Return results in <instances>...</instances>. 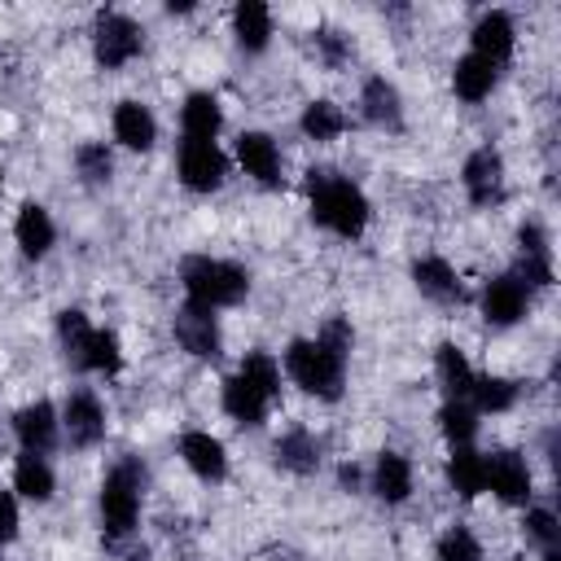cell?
I'll return each instance as SVG.
<instances>
[{
	"mask_svg": "<svg viewBox=\"0 0 561 561\" xmlns=\"http://www.w3.org/2000/svg\"><path fill=\"white\" fill-rule=\"evenodd\" d=\"M346 351H351V324L329 320L316 337H298L285 351V373L294 377L298 390L316 399H337L346 381Z\"/></svg>",
	"mask_w": 561,
	"mask_h": 561,
	"instance_id": "obj_1",
	"label": "cell"
},
{
	"mask_svg": "<svg viewBox=\"0 0 561 561\" xmlns=\"http://www.w3.org/2000/svg\"><path fill=\"white\" fill-rule=\"evenodd\" d=\"M307 197H311V219L337 237H359L368 228V197L359 193V184H351L346 175L333 171H311L307 180Z\"/></svg>",
	"mask_w": 561,
	"mask_h": 561,
	"instance_id": "obj_2",
	"label": "cell"
},
{
	"mask_svg": "<svg viewBox=\"0 0 561 561\" xmlns=\"http://www.w3.org/2000/svg\"><path fill=\"white\" fill-rule=\"evenodd\" d=\"M180 280H184L188 302H193V307H206V311L232 307V302H241L245 289H250V272H245L241 263L210 259V254H193V259H184Z\"/></svg>",
	"mask_w": 561,
	"mask_h": 561,
	"instance_id": "obj_3",
	"label": "cell"
},
{
	"mask_svg": "<svg viewBox=\"0 0 561 561\" xmlns=\"http://www.w3.org/2000/svg\"><path fill=\"white\" fill-rule=\"evenodd\" d=\"M140 486H145V469L136 460H118L105 482H101V530L110 539H123L136 530L140 517Z\"/></svg>",
	"mask_w": 561,
	"mask_h": 561,
	"instance_id": "obj_4",
	"label": "cell"
},
{
	"mask_svg": "<svg viewBox=\"0 0 561 561\" xmlns=\"http://www.w3.org/2000/svg\"><path fill=\"white\" fill-rule=\"evenodd\" d=\"M92 48H96V61L105 70H118L140 53V26L127 13H96Z\"/></svg>",
	"mask_w": 561,
	"mask_h": 561,
	"instance_id": "obj_5",
	"label": "cell"
},
{
	"mask_svg": "<svg viewBox=\"0 0 561 561\" xmlns=\"http://www.w3.org/2000/svg\"><path fill=\"white\" fill-rule=\"evenodd\" d=\"M175 167H180L184 188H193V193H210V188H219L224 175H228V158L219 153L215 140H184Z\"/></svg>",
	"mask_w": 561,
	"mask_h": 561,
	"instance_id": "obj_6",
	"label": "cell"
},
{
	"mask_svg": "<svg viewBox=\"0 0 561 561\" xmlns=\"http://www.w3.org/2000/svg\"><path fill=\"white\" fill-rule=\"evenodd\" d=\"M526 302H530V289H526L513 272L486 280V289H482V316H486V324H495V329L517 324V320L526 316Z\"/></svg>",
	"mask_w": 561,
	"mask_h": 561,
	"instance_id": "obj_7",
	"label": "cell"
},
{
	"mask_svg": "<svg viewBox=\"0 0 561 561\" xmlns=\"http://www.w3.org/2000/svg\"><path fill=\"white\" fill-rule=\"evenodd\" d=\"M61 430L70 434L75 447H92L105 438V408L92 390H75L61 408Z\"/></svg>",
	"mask_w": 561,
	"mask_h": 561,
	"instance_id": "obj_8",
	"label": "cell"
},
{
	"mask_svg": "<svg viewBox=\"0 0 561 561\" xmlns=\"http://www.w3.org/2000/svg\"><path fill=\"white\" fill-rule=\"evenodd\" d=\"M57 430H61V416L48 399H35L13 416V434H18L22 451H35V456H44L57 443Z\"/></svg>",
	"mask_w": 561,
	"mask_h": 561,
	"instance_id": "obj_9",
	"label": "cell"
},
{
	"mask_svg": "<svg viewBox=\"0 0 561 561\" xmlns=\"http://www.w3.org/2000/svg\"><path fill=\"white\" fill-rule=\"evenodd\" d=\"M513 44H517V31H513V18L504 9H491V13L478 18V26H473V57H482V61H491L500 70L513 57Z\"/></svg>",
	"mask_w": 561,
	"mask_h": 561,
	"instance_id": "obj_10",
	"label": "cell"
},
{
	"mask_svg": "<svg viewBox=\"0 0 561 561\" xmlns=\"http://www.w3.org/2000/svg\"><path fill=\"white\" fill-rule=\"evenodd\" d=\"M237 162L245 167L250 180H259L267 188L280 184V149L267 131H241L237 136Z\"/></svg>",
	"mask_w": 561,
	"mask_h": 561,
	"instance_id": "obj_11",
	"label": "cell"
},
{
	"mask_svg": "<svg viewBox=\"0 0 561 561\" xmlns=\"http://www.w3.org/2000/svg\"><path fill=\"white\" fill-rule=\"evenodd\" d=\"M460 180H465V193H469L478 206L500 202V193H504V162H500V153H495V149H473V153L465 158Z\"/></svg>",
	"mask_w": 561,
	"mask_h": 561,
	"instance_id": "obj_12",
	"label": "cell"
},
{
	"mask_svg": "<svg viewBox=\"0 0 561 561\" xmlns=\"http://www.w3.org/2000/svg\"><path fill=\"white\" fill-rule=\"evenodd\" d=\"M175 337H180V346H184L188 355L215 359V355H219V324H215V311L184 302V311L175 316Z\"/></svg>",
	"mask_w": 561,
	"mask_h": 561,
	"instance_id": "obj_13",
	"label": "cell"
},
{
	"mask_svg": "<svg viewBox=\"0 0 561 561\" xmlns=\"http://www.w3.org/2000/svg\"><path fill=\"white\" fill-rule=\"evenodd\" d=\"M486 486L504 500V504H526L530 500V469L517 451H495L486 456Z\"/></svg>",
	"mask_w": 561,
	"mask_h": 561,
	"instance_id": "obj_14",
	"label": "cell"
},
{
	"mask_svg": "<svg viewBox=\"0 0 561 561\" xmlns=\"http://www.w3.org/2000/svg\"><path fill=\"white\" fill-rule=\"evenodd\" d=\"M180 456H184V465H188L202 482H219V478L228 473L224 443H219L215 434H206V430H188V434L180 438Z\"/></svg>",
	"mask_w": 561,
	"mask_h": 561,
	"instance_id": "obj_15",
	"label": "cell"
},
{
	"mask_svg": "<svg viewBox=\"0 0 561 561\" xmlns=\"http://www.w3.org/2000/svg\"><path fill=\"white\" fill-rule=\"evenodd\" d=\"M13 237H18V250L26 259H44L57 241V228H53V215L39 206V202H26L13 219Z\"/></svg>",
	"mask_w": 561,
	"mask_h": 561,
	"instance_id": "obj_16",
	"label": "cell"
},
{
	"mask_svg": "<svg viewBox=\"0 0 561 561\" xmlns=\"http://www.w3.org/2000/svg\"><path fill=\"white\" fill-rule=\"evenodd\" d=\"M180 127H184V140H215L219 127H224L219 96H210V92H188V101L180 105Z\"/></svg>",
	"mask_w": 561,
	"mask_h": 561,
	"instance_id": "obj_17",
	"label": "cell"
},
{
	"mask_svg": "<svg viewBox=\"0 0 561 561\" xmlns=\"http://www.w3.org/2000/svg\"><path fill=\"white\" fill-rule=\"evenodd\" d=\"M267 408H272V399H267L259 386H250L241 373H232V377L224 381V412H228L232 421H241V425H263Z\"/></svg>",
	"mask_w": 561,
	"mask_h": 561,
	"instance_id": "obj_18",
	"label": "cell"
},
{
	"mask_svg": "<svg viewBox=\"0 0 561 561\" xmlns=\"http://www.w3.org/2000/svg\"><path fill=\"white\" fill-rule=\"evenodd\" d=\"M373 495L386 504H403L412 495V465L399 451H381L373 465Z\"/></svg>",
	"mask_w": 561,
	"mask_h": 561,
	"instance_id": "obj_19",
	"label": "cell"
},
{
	"mask_svg": "<svg viewBox=\"0 0 561 561\" xmlns=\"http://www.w3.org/2000/svg\"><path fill=\"white\" fill-rule=\"evenodd\" d=\"M447 482H451V491H456V495H465V500L482 495V491H486V456H482V451H473V443H469V447H451Z\"/></svg>",
	"mask_w": 561,
	"mask_h": 561,
	"instance_id": "obj_20",
	"label": "cell"
},
{
	"mask_svg": "<svg viewBox=\"0 0 561 561\" xmlns=\"http://www.w3.org/2000/svg\"><path fill=\"white\" fill-rule=\"evenodd\" d=\"M232 31H237V44L245 53H263L267 39H272V9L259 4V0H241L232 9Z\"/></svg>",
	"mask_w": 561,
	"mask_h": 561,
	"instance_id": "obj_21",
	"label": "cell"
},
{
	"mask_svg": "<svg viewBox=\"0 0 561 561\" xmlns=\"http://www.w3.org/2000/svg\"><path fill=\"white\" fill-rule=\"evenodd\" d=\"M114 140L127 149H149L158 140V123L140 101H123L114 110Z\"/></svg>",
	"mask_w": 561,
	"mask_h": 561,
	"instance_id": "obj_22",
	"label": "cell"
},
{
	"mask_svg": "<svg viewBox=\"0 0 561 561\" xmlns=\"http://www.w3.org/2000/svg\"><path fill=\"white\" fill-rule=\"evenodd\" d=\"M412 280H416V289H421L425 298H434V302H451V298L460 294V280H456L451 263L438 259V254L416 259V263H412Z\"/></svg>",
	"mask_w": 561,
	"mask_h": 561,
	"instance_id": "obj_23",
	"label": "cell"
},
{
	"mask_svg": "<svg viewBox=\"0 0 561 561\" xmlns=\"http://www.w3.org/2000/svg\"><path fill=\"white\" fill-rule=\"evenodd\" d=\"M495 75H500V70H495L491 61L465 53V57L456 61V70H451V88H456L460 101H486L491 88H495Z\"/></svg>",
	"mask_w": 561,
	"mask_h": 561,
	"instance_id": "obj_24",
	"label": "cell"
},
{
	"mask_svg": "<svg viewBox=\"0 0 561 561\" xmlns=\"http://www.w3.org/2000/svg\"><path fill=\"white\" fill-rule=\"evenodd\" d=\"M53 486H57V478H53L48 460L35 456V451H22L18 465H13V491H22L26 500L44 504V500H53Z\"/></svg>",
	"mask_w": 561,
	"mask_h": 561,
	"instance_id": "obj_25",
	"label": "cell"
},
{
	"mask_svg": "<svg viewBox=\"0 0 561 561\" xmlns=\"http://www.w3.org/2000/svg\"><path fill=\"white\" fill-rule=\"evenodd\" d=\"M359 105H364V118H368V123H377V127H390V131H394V127L403 123L399 92H394V83H386V79H368V83H364Z\"/></svg>",
	"mask_w": 561,
	"mask_h": 561,
	"instance_id": "obj_26",
	"label": "cell"
},
{
	"mask_svg": "<svg viewBox=\"0 0 561 561\" xmlns=\"http://www.w3.org/2000/svg\"><path fill=\"white\" fill-rule=\"evenodd\" d=\"M434 364H438V381H443V390H447V399H469V390H473V368H469V359H465V351L460 346H451V342H443L438 346V355H434Z\"/></svg>",
	"mask_w": 561,
	"mask_h": 561,
	"instance_id": "obj_27",
	"label": "cell"
},
{
	"mask_svg": "<svg viewBox=\"0 0 561 561\" xmlns=\"http://www.w3.org/2000/svg\"><path fill=\"white\" fill-rule=\"evenodd\" d=\"M272 451H276V465H285V469H294V473H311V469L320 465V443H316L307 430L280 434Z\"/></svg>",
	"mask_w": 561,
	"mask_h": 561,
	"instance_id": "obj_28",
	"label": "cell"
},
{
	"mask_svg": "<svg viewBox=\"0 0 561 561\" xmlns=\"http://www.w3.org/2000/svg\"><path fill=\"white\" fill-rule=\"evenodd\" d=\"M438 430H443V438H447L451 447H469L473 434H478V412H473V403H469V399H447V403L438 408Z\"/></svg>",
	"mask_w": 561,
	"mask_h": 561,
	"instance_id": "obj_29",
	"label": "cell"
},
{
	"mask_svg": "<svg viewBox=\"0 0 561 561\" xmlns=\"http://www.w3.org/2000/svg\"><path fill=\"white\" fill-rule=\"evenodd\" d=\"M75 364L88 368V373H118L123 346H118V337L110 329H92V337H88V346H83V355Z\"/></svg>",
	"mask_w": 561,
	"mask_h": 561,
	"instance_id": "obj_30",
	"label": "cell"
},
{
	"mask_svg": "<svg viewBox=\"0 0 561 561\" xmlns=\"http://www.w3.org/2000/svg\"><path fill=\"white\" fill-rule=\"evenodd\" d=\"M469 403L473 412H508L517 403V386L508 377H473Z\"/></svg>",
	"mask_w": 561,
	"mask_h": 561,
	"instance_id": "obj_31",
	"label": "cell"
},
{
	"mask_svg": "<svg viewBox=\"0 0 561 561\" xmlns=\"http://www.w3.org/2000/svg\"><path fill=\"white\" fill-rule=\"evenodd\" d=\"M302 131H307L311 140H333V136L346 131V114H342L333 101H311V105L302 110Z\"/></svg>",
	"mask_w": 561,
	"mask_h": 561,
	"instance_id": "obj_32",
	"label": "cell"
},
{
	"mask_svg": "<svg viewBox=\"0 0 561 561\" xmlns=\"http://www.w3.org/2000/svg\"><path fill=\"white\" fill-rule=\"evenodd\" d=\"M237 373H241L250 386H259L267 399H276V390H280V364H276L267 351H250Z\"/></svg>",
	"mask_w": 561,
	"mask_h": 561,
	"instance_id": "obj_33",
	"label": "cell"
},
{
	"mask_svg": "<svg viewBox=\"0 0 561 561\" xmlns=\"http://www.w3.org/2000/svg\"><path fill=\"white\" fill-rule=\"evenodd\" d=\"M75 171H79L88 184H105L110 171H114V158H110V149H105L101 140H88V145L75 149Z\"/></svg>",
	"mask_w": 561,
	"mask_h": 561,
	"instance_id": "obj_34",
	"label": "cell"
},
{
	"mask_svg": "<svg viewBox=\"0 0 561 561\" xmlns=\"http://www.w3.org/2000/svg\"><path fill=\"white\" fill-rule=\"evenodd\" d=\"M88 337H92L88 316H83V311H75V307H66V311L57 316V342H61V351H66L70 359H79V355H83V346H88Z\"/></svg>",
	"mask_w": 561,
	"mask_h": 561,
	"instance_id": "obj_35",
	"label": "cell"
},
{
	"mask_svg": "<svg viewBox=\"0 0 561 561\" xmlns=\"http://www.w3.org/2000/svg\"><path fill=\"white\" fill-rule=\"evenodd\" d=\"M434 561H482V548H478V539H473L465 526H451V530L438 539Z\"/></svg>",
	"mask_w": 561,
	"mask_h": 561,
	"instance_id": "obj_36",
	"label": "cell"
},
{
	"mask_svg": "<svg viewBox=\"0 0 561 561\" xmlns=\"http://www.w3.org/2000/svg\"><path fill=\"white\" fill-rule=\"evenodd\" d=\"M526 535H530L543 552H552V543H557V517H552L548 508H530V513H526Z\"/></svg>",
	"mask_w": 561,
	"mask_h": 561,
	"instance_id": "obj_37",
	"label": "cell"
},
{
	"mask_svg": "<svg viewBox=\"0 0 561 561\" xmlns=\"http://www.w3.org/2000/svg\"><path fill=\"white\" fill-rule=\"evenodd\" d=\"M18 535V500L13 491H0V543H9Z\"/></svg>",
	"mask_w": 561,
	"mask_h": 561,
	"instance_id": "obj_38",
	"label": "cell"
},
{
	"mask_svg": "<svg viewBox=\"0 0 561 561\" xmlns=\"http://www.w3.org/2000/svg\"><path fill=\"white\" fill-rule=\"evenodd\" d=\"M316 44H320L324 61H333V66H337V61L346 57V39H342L337 31H320V35H316Z\"/></svg>",
	"mask_w": 561,
	"mask_h": 561,
	"instance_id": "obj_39",
	"label": "cell"
},
{
	"mask_svg": "<svg viewBox=\"0 0 561 561\" xmlns=\"http://www.w3.org/2000/svg\"><path fill=\"white\" fill-rule=\"evenodd\" d=\"M0 188H4V175H0Z\"/></svg>",
	"mask_w": 561,
	"mask_h": 561,
	"instance_id": "obj_40",
	"label": "cell"
}]
</instances>
